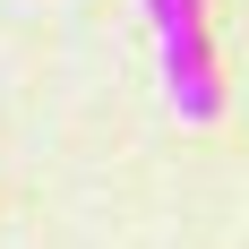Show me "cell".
Masks as SVG:
<instances>
[{"label": "cell", "instance_id": "cell-1", "mask_svg": "<svg viewBox=\"0 0 249 249\" xmlns=\"http://www.w3.org/2000/svg\"><path fill=\"white\" fill-rule=\"evenodd\" d=\"M155 60H163V95L189 129L224 112V69H215V35H206V0H146Z\"/></svg>", "mask_w": 249, "mask_h": 249}]
</instances>
